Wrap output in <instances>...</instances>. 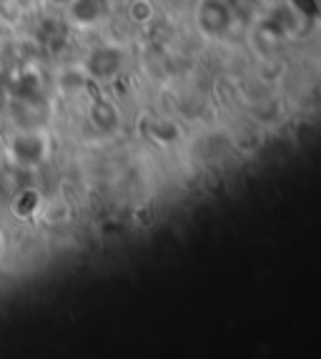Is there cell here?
Instances as JSON below:
<instances>
[{"instance_id":"6da1fadb","label":"cell","mask_w":321,"mask_h":359,"mask_svg":"<svg viewBox=\"0 0 321 359\" xmlns=\"http://www.w3.org/2000/svg\"><path fill=\"white\" fill-rule=\"evenodd\" d=\"M131 18L136 20V23H146L149 18H153V6H151L149 0H133Z\"/></svg>"}]
</instances>
